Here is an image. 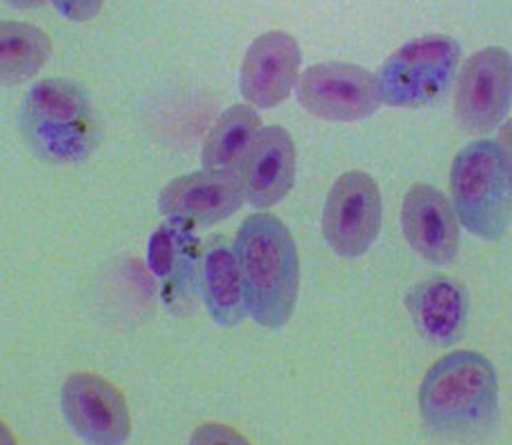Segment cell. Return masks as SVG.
<instances>
[{"instance_id": "cell-18", "label": "cell", "mask_w": 512, "mask_h": 445, "mask_svg": "<svg viewBox=\"0 0 512 445\" xmlns=\"http://www.w3.org/2000/svg\"><path fill=\"white\" fill-rule=\"evenodd\" d=\"M187 225L190 223L170 219L152 234L150 245H147V263L161 279L183 274V270L192 272L196 239Z\"/></svg>"}, {"instance_id": "cell-10", "label": "cell", "mask_w": 512, "mask_h": 445, "mask_svg": "<svg viewBox=\"0 0 512 445\" xmlns=\"http://www.w3.org/2000/svg\"><path fill=\"white\" fill-rule=\"evenodd\" d=\"M301 49L288 32H265L243 58L239 87L256 110H272L290 96L299 83Z\"/></svg>"}, {"instance_id": "cell-7", "label": "cell", "mask_w": 512, "mask_h": 445, "mask_svg": "<svg viewBox=\"0 0 512 445\" xmlns=\"http://www.w3.org/2000/svg\"><path fill=\"white\" fill-rule=\"evenodd\" d=\"M297 98L305 112L337 123L361 121L381 105L377 76L350 63H319L305 69Z\"/></svg>"}, {"instance_id": "cell-4", "label": "cell", "mask_w": 512, "mask_h": 445, "mask_svg": "<svg viewBox=\"0 0 512 445\" xmlns=\"http://www.w3.org/2000/svg\"><path fill=\"white\" fill-rule=\"evenodd\" d=\"M23 132L38 154L54 161H76L94 147V110L70 81L36 83L23 103Z\"/></svg>"}, {"instance_id": "cell-8", "label": "cell", "mask_w": 512, "mask_h": 445, "mask_svg": "<svg viewBox=\"0 0 512 445\" xmlns=\"http://www.w3.org/2000/svg\"><path fill=\"white\" fill-rule=\"evenodd\" d=\"M512 58L504 47H486L461 67L455 89V114L470 134L495 130L510 110Z\"/></svg>"}, {"instance_id": "cell-11", "label": "cell", "mask_w": 512, "mask_h": 445, "mask_svg": "<svg viewBox=\"0 0 512 445\" xmlns=\"http://www.w3.org/2000/svg\"><path fill=\"white\" fill-rule=\"evenodd\" d=\"M401 227L408 245L423 261L450 265L457 259L461 232L455 207L428 183H415L403 196Z\"/></svg>"}, {"instance_id": "cell-13", "label": "cell", "mask_w": 512, "mask_h": 445, "mask_svg": "<svg viewBox=\"0 0 512 445\" xmlns=\"http://www.w3.org/2000/svg\"><path fill=\"white\" fill-rule=\"evenodd\" d=\"M245 201L239 176L194 172L174 178L163 187L159 210L190 225H214L241 210Z\"/></svg>"}, {"instance_id": "cell-14", "label": "cell", "mask_w": 512, "mask_h": 445, "mask_svg": "<svg viewBox=\"0 0 512 445\" xmlns=\"http://www.w3.org/2000/svg\"><path fill=\"white\" fill-rule=\"evenodd\" d=\"M408 312L412 323L423 339L435 345L457 343L466 330L470 301L464 285L446 279V276H432L421 281L408 294Z\"/></svg>"}, {"instance_id": "cell-1", "label": "cell", "mask_w": 512, "mask_h": 445, "mask_svg": "<svg viewBox=\"0 0 512 445\" xmlns=\"http://www.w3.org/2000/svg\"><path fill=\"white\" fill-rule=\"evenodd\" d=\"M419 412L439 439L470 441L484 437L499 417V383L488 356L455 350L423 377Z\"/></svg>"}, {"instance_id": "cell-9", "label": "cell", "mask_w": 512, "mask_h": 445, "mask_svg": "<svg viewBox=\"0 0 512 445\" xmlns=\"http://www.w3.org/2000/svg\"><path fill=\"white\" fill-rule=\"evenodd\" d=\"M61 410L87 443L116 445L130 437V410L123 392L96 372H76L61 390Z\"/></svg>"}, {"instance_id": "cell-5", "label": "cell", "mask_w": 512, "mask_h": 445, "mask_svg": "<svg viewBox=\"0 0 512 445\" xmlns=\"http://www.w3.org/2000/svg\"><path fill=\"white\" fill-rule=\"evenodd\" d=\"M461 58L450 36H423L399 47L377 74L381 103L390 107H428L448 92Z\"/></svg>"}, {"instance_id": "cell-15", "label": "cell", "mask_w": 512, "mask_h": 445, "mask_svg": "<svg viewBox=\"0 0 512 445\" xmlns=\"http://www.w3.org/2000/svg\"><path fill=\"white\" fill-rule=\"evenodd\" d=\"M199 281L203 303L216 325L234 328L245 319L248 305H245L243 279L230 247H225L223 243H212L205 250Z\"/></svg>"}, {"instance_id": "cell-19", "label": "cell", "mask_w": 512, "mask_h": 445, "mask_svg": "<svg viewBox=\"0 0 512 445\" xmlns=\"http://www.w3.org/2000/svg\"><path fill=\"white\" fill-rule=\"evenodd\" d=\"M194 443H219V441H230V443H245V439H241V434H236L230 428H219V425H205L199 432L194 434Z\"/></svg>"}, {"instance_id": "cell-3", "label": "cell", "mask_w": 512, "mask_h": 445, "mask_svg": "<svg viewBox=\"0 0 512 445\" xmlns=\"http://www.w3.org/2000/svg\"><path fill=\"white\" fill-rule=\"evenodd\" d=\"M452 207L459 223L484 241H499L510 227V152L492 138H477L455 156L450 170Z\"/></svg>"}, {"instance_id": "cell-20", "label": "cell", "mask_w": 512, "mask_h": 445, "mask_svg": "<svg viewBox=\"0 0 512 445\" xmlns=\"http://www.w3.org/2000/svg\"><path fill=\"white\" fill-rule=\"evenodd\" d=\"M58 12H63L72 21H87L101 12V3H56Z\"/></svg>"}, {"instance_id": "cell-2", "label": "cell", "mask_w": 512, "mask_h": 445, "mask_svg": "<svg viewBox=\"0 0 512 445\" xmlns=\"http://www.w3.org/2000/svg\"><path fill=\"white\" fill-rule=\"evenodd\" d=\"M245 305L252 319L270 330H281L297 305L301 267L292 234L277 216L252 214L234 241Z\"/></svg>"}, {"instance_id": "cell-12", "label": "cell", "mask_w": 512, "mask_h": 445, "mask_svg": "<svg viewBox=\"0 0 512 445\" xmlns=\"http://www.w3.org/2000/svg\"><path fill=\"white\" fill-rule=\"evenodd\" d=\"M245 201L256 210L281 203L297 178V150L281 125L263 127L239 170Z\"/></svg>"}, {"instance_id": "cell-17", "label": "cell", "mask_w": 512, "mask_h": 445, "mask_svg": "<svg viewBox=\"0 0 512 445\" xmlns=\"http://www.w3.org/2000/svg\"><path fill=\"white\" fill-rule=\"evenodd\" d=\"M52 56V38L29 23L5 21L0 27V76L3 85H21L34 78Z\"/></svg>"}, {"instance_id": "cell-6", "label": "cell", "mask_w": 512, "mask_h": 445, "mask_svg": "<svg viewBox=\"0 0 512 445\" xmlns=\"http://www.w3.org/2000/svg\"><path fill=\"white\" fill-rule=\"evenodd\" d=\"M383 199L374 178L352 170L337 178L323 207V236L339 256L357 259L377 241Z\"/></svg>"}, {"instance_id": "cell-16", "label": "cell", "mask_w": 512, "mask_h": 445, "mask_svg": "<svg viewBox=\"0 0 512 445\" xmlns=\"http://www.w3.org/2000/svg\"><path fill=\"white\" fill-rule=\"evenodd\" d=\"M263 130L261 118L248 105H234L221 114L203 145L201 165L205 172L236 176L256 136Z\"/></svg>"}]
</instances>
